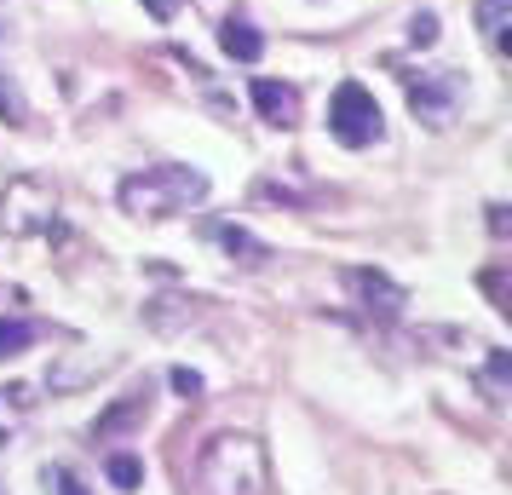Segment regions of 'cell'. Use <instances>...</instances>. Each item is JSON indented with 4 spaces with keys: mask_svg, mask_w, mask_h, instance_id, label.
Wrapping results in <instances>:
<instances>
[{
    "mask_svg": "<svg viewBox=\"0 0 512 495\" xmlns=\"http://www.w3.org/2000/svg\"><path fill=\"white\" fill-rule=\"evenodd\" d=\"M196 495H271V455L254 432H213L196 455Z\"/></svg>",
    "mask_w": 512,
    "mask_h": 495,
    "instance_id": "cell-1",
    "label": "cell"
},
{
    "mask_svg": "<svg viewBox=\"0 0 512 495\" xmlns=\"http://www.w3.org/2000/svg\"><path fill=\"white\" fill-rule=\"evenodd\" d=\"M116 196H121V213H133V219H173V213L196 208L208 196V173L185 162H156L144 173H127Z\"/></svg>",
    "mask_w": 512,
    "mask_h": 495,
    "instance_id": "cell-2",
    "label": "cell"
},
{
    "mask_svg": "<svg viewBox=\"0 0 512 495\" xmlns=\"http://www.w3.org/2000/svg\"><path fill=\"white\" fill-rule=\"evenodd\" d=\"M380 127H386V116H380V104H374L369 87L363 81H340L334 98H328V133L346 144V150H369L380 139Z\"/></svg>",
    "mask_w": 512,
    "mask_h": 495,
    "instance_id": "cell-3",
    "label": "cell"
},
{
    "mask_svg": "<svg viewBox=\"0 0 512 495\" xmlns=\"http://www.w3.org/2000/svg\"><path fill=\"white\" fill-rule=\"evenodd\" d=\"M0 231L6 236H58V196L35 179H12L0 196Z\"/></svg>",
    "mask_w": 512,
    "mask_h": 495,
    "instance_id": "cell-4",
    "label": "cell"
},
{
    "mask_svg": "<svg viewBox=\"0 0 512 495\" xmlns=\"http://www.w3.org/2000/svg\"><path fill=\"white\" fill-rule=\"evenodd\" d=\"M409 110H415L420 121L443 127V121L455 116V75L438 70V75H420V81H409Z\"/></svg>",
    "mask_w": 512,
    "mask_h": 495,
    "instance_id": "cell-5",
    "label": "cell"
},
{
    "mask_svg": "<svg viewBox=\"0 0 512 495\" xmlns=\"http://www.w3.org/2000/svg\"><path fill=\"white\" fill-rule=\"evenodd\" d=\"M346 283L357 288V300H363L369 311H380V317H397V311L409 306V294H403L386 271H351Z\"/></svg>",
    "mask_w": 512,
    "mask_h": 495,
    "instance_id": "cell-6",
    "label": "cell"
},
{
    "mask_svg": "<svg viewBox=\"0 0 512 495\" xmlns=\"http://www.w3.org/2000/svg\"><path fill=\"white\" fill-rule=\"evenodd\" d=\"M254 110H259V121H271V127H294V121H300V93H294L288 81H265V75H259Z\"/></svg>",
    "mask_w": 512,
    "mask_h": 495,
    "instance_id": "cell-7",
    "label": "cell"
},
{
    "mask_svg": "<svg viewBox=\"0 0 512 495\" xmlns=\"http://www.w3.org/2000/svg\"><path fill=\"white\" fill-rule=\"evenodd\" d=\"M144 415H150V386H144V392H127V398H121L116 409H110V415H98V421H93V438H98V444H110L116 432L139 426Z\"/></svg>",
    "mask_w": 512,
    "mask_h": 495,
    "instance_id": "cell-8",
    "label": "cell"
},
{
    "mask_svg": "<svg viewBox=\"0 0 512 495\" xmlns=\"http://www.w3.org/2000/svg\"><path fill=\"white\" fill-rule=\"evenodd\" d=\"M219 47H225V58H236V64H259L265 35H259L248 18H225V29H219Z\"/></svg>",
    "mask_w": 512,
    "mask_h": 495,
    "instance_id": "cell-9",
    "label": "cell"
},
{
    "mask_svg": "<svg viewBox=\"0 0 512 495\" xmlns=\"http://www.w3.org/2000/svg\"><path fill=\"white\" fill-rule=\"evenodd\" d=\"M35 340H41V329H35L29 317H0V363H6V357H24Z\"/></svg>",
    "mask_w": 512,
    "mask_h": 495,
    "instance_id": "cell-10",
    "label": "cell"
},
{
    "mask_svg": "<svg viewBox=\"0 0 512 495\" xmlns=\"http://www.w3.org/2000/svg\"><path fill=\"white\" fill-rule=\"evenodd\" d=\"M507 18H512V0H478V29L489 35L495 52H507Z\"/></svg>",
    "mask_w": 512,
    "mask_h": 495,
    "instance_id": "cell-11",
    "label": "cell"
},
{
    "mask_svg": "<svg viewBox=\"0 0 512 495\" xmlns=\"http://www.w3.org/2000/svg\"><path fill=\"white\" fill-rule=\"evenodd\" d=\"M219 242H225V248H231L242 265H265V260H271V248H265L259 236H248L242 225H225V231H219Z\"/></svg>",
    "mask_w": 512,
    "mask_h": 495,
    "instance_id": "cell-12",
    "label": "cell"
},
{
    "mask_svg": "<svg viewBox=\"0 0 512 495\" xmlns=\"http://www.w3.org/2000/svg\"><path fill=\"white\" fill-rule=\"evenodd\" d=\"M110 484H116V490H139L144 484V467H139V455H110Z\"/></svg>",
    "mask_w": 512,
    "mask_h": 495,
    "instance_id": "cell-13",
    "label": "cell"
},
{
    "mask_svg": "<svg viewBox=\"0 0 512 495\" xmlns=\"http://www.w3.org/2000/svg\"><path fill=\"white\" fill-rule=\"evenodd\" d=\"M110 369V357H93V363H75V369H52V386H81V380H93V375H104Z\"/></svg>",
    "mask_w": 512,
    "mask_h": 495,
    "instance_id": "cell-14",
    "label": "cell"
},
{
    "mask_svg": "<svg viewBox=\"0 0 512 495\" xmlns=\"http://www.w3.org/2000/svg\"><path fill=\"white\" fill-rule=\"evenodd\" d=\"M432 41H438V18L432 12H415L409 18V47H432Z\"/></svg>",
    "mask_w": 512,
    "mask_h": 495,
    "instance_id": "cell-15",
    "label": "cell"
},
{
    "mask_svg": "<svg viewBox=\"0 0 512 495\" xmlns=\"http://www.w3.org/2000/svg\"><path fill=\"white\" fill-rule=\"evenodd\" d=\"M167 380H173V392H179V398H202V375H196V369H185V363H179Z\"/></svg>",
    "mask_w": 512,
    "mask_h": 495,
    "instance_id": "cell-16",
    "label": "cell"
},
{
    "mask_svg": "<svg viewBox=\"0 0 512 495\" xmlns=\"http://www.w3.org/2000/svg\"><path fill=\"white\" fill-rule=\"evenodd\" d=\"M47 484H58V495H93L75 472H64V467H47Z\"/></svg>",
    "mask_w": 512,
    "mask_h": 495,
    "instance_id": "cell-17",
    "label": "cell"
},
{
    "mask_svg": "<svg viewBox=\"0 0 512 495\" xmlns=\"http://www.w3.org/2000/svg\"><path fill=\"white\" fill-rule=\"evenodd\" d=\"M0 110L12 116V127H24V98H18V87H12V81H0Z\"/></svg>",
    "mask_w": 512,
    "mask_h": 495,
    "instance_id": "cell-18",
    "label": "cell"
},
{
    "mask_svg": "<svg viewBox=\"0 0 512 495\" xmlns=\"http://www.w3.org/2000/svg\"><path fill=\"white\" fill-rule=\"evenodd\" d=\"M173 6L179 0H144V12H156V18H173Z\"/></svg>",
    "mask_w": 512,
    "mask_h": 495,
    "instance_id": "cell-19",
    "label": "cell"
}]
</instances>
